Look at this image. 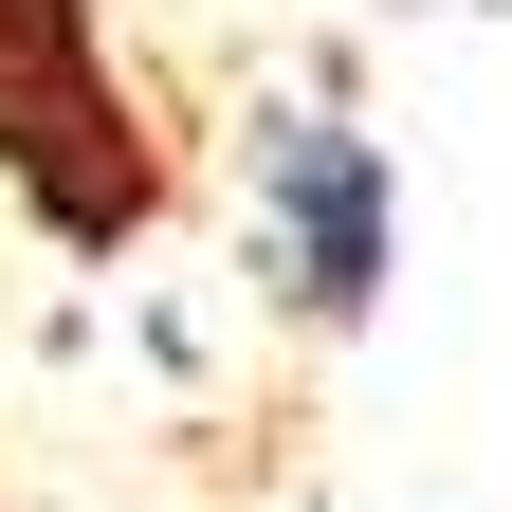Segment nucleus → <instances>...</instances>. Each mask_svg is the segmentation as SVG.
Masks as SVG:
<instances>
[{"label": "nucleus", "instance_id": "1", "mask_svg": "<svg viewBox=\"0 0 512 512\" xmlns=\"http://www.w3.org/2000/svg\"><path fill=\"white\" fill-rule=\"evenodd\" d=\"M0 183H19V202L74 238V256L147 238L165 147H147V128H128V92H110L92 0H0Z\"/></svg>", "mask_w": 512, "mask_h": 512}, {"label": "nucleus", "instance_id": "2", "mask_svg": "<svg viewBox=\"0 0 512 512\" xmlns=\"http://www.w3.org/2000/svg\"><path fill=\"white\" fill-rule=\"evenodd\" d=\"M256 202H275V275L311 330H348L384 311V256H403V202H384V147L348 110H275L256 128Z\"/></svg>", "mask_w": 512, "mask_h": 512}]
</instances>
